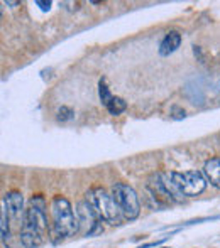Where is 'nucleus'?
Wrapping results in <instances>:
<instances>
[{
    "label": "nucleus",
    "mask_w": 220,
    "mask_h": 248,
    "mask_svg": "<svg viewBox=\"0 0 220 248\" xmlns=\"http://www.w3.org/2000/svg\"><path fill=\"white\" fill-rule=\"evenodd\" d=\"M48 230V202L41 194L29 199V204L22 216L20 225V243L24 248H39L46 240Z\"/></svg>",
    "instance_id": "obj_1"
},
{
    "label": "nucleus",
    "mask_w": 220,
    "mask_h": 248,
    "mask_svg": "<svg viewBox=\"0 0 220 248\" xmlns=\"http://www.w3.org/2000/svg\"><path fill=\"white\" fill-rule=\"evenodd\" d=\"M51 233L58 238H69L80 232V221L73 211L71 202L65 196H54L51 199Z\"/></svg>",
    "instance_id": "obj_2"
},
{
    "label": "nucleus",
    "mask_w": 220,
    "mask_h": 248,
    "mask_svg": "<svg viewBox=\"0 0 220 248\" xmlns=\"http://www.w3.org/2000/svg\"><path fill=\"white\" fill-rule=\"evenodd\" d=\"M86 201L90 202V206L93 208V211L99 216L100 221L117 225L120 221V218H124L117 201L112 196V193H107L103 187H92L86 193Z\"/></svg>",
    "instance_id": "obj_3"
},
{
    "label": "nucleus",
    "mask_w": 220,
    "mask_h": 248,
    "mask_svg": "<svg viewBox=\"0 0 220 248\" xmlns=\"http://www.w3.org/2000/svg\"><path fill=\"white\" fill-rule=\"evenodd\" d=\"M112 196L117 201L118 208L122 211V216L129 221L135 219L141 213V202H139V196L129 184L125 183H115L112 186Z\"/></svg>",
    "instance_id": "obj_4"
},
{
    "label": "nucleus",
    "mask_w": 220,
    "mask_h": 248,
    "mask_svg": "<svg viewBox=\"0 0 220 248\" xmlns=\"http://www.w3.org/2000/svg\"><path fill=\"white\" fill-rule=\"evenodd\" d=\"M180 193L185 198H195L202 194L207 187V179L200 170H185V172H168Z\"/></svg>",
    "instance_id": "obj_5"
},
{
    "label": "nucleus",
    "mask_w": 220,
    "mask_h": 248,
    "mask_svg": "<svg viewBox=\"0 0 220 248\" xmlns=\"http://www.w3.org/2000/svg\"><path fill=\"white\" fill-rule=\"evenodd\" d=\"M2 202L5 204L9 215H12L14 218H20V216H24V213H26V209H24L22 193H19V191H10V193H7L5 196H3Z\"/></svg>",
    "instance_id": "obj_6"
},
{
    "label": "nucleus",
    "mask_w": 220,
    "mask_h": 248,
    "mask_svg": "<svg viewBox=\"0 0 220 248\" xmlns=\"http://www.w3.org/2000/svg\"><path fill=\"white\" fill-rule=\"evenodd\" d=\"M76 216H78L80 226L88 225V232L100 221L99 216L95 215V211H93V208L90 206V202L86 201V199H85V201H82V202H78V206H76ZM88 232H86V233H88Z\"/></svg>",
    "instance_id": "obj_7"
},
{
    "label": "nucleus",
    "mask_w": 220,
    "mask_h": 248,
    "mask_svg": "<svg viewBox=\"0 0 220 248\" xmlns=\"http://www.w3.org/2000/svg\"><path fill=\"white\" fill-rule=\"evenodd\" d=\"M203 176L207 183H210L214 187L220 189V157H212L205 162Z\"/></svg>",
    "instance_id": "obj_8"
},
{
    "label": "nucleus",
    "mask_w": 220,
    "mask_h": 248,
    "mask_svg": "<svg viewBox=\"0 0 220 248\" xmlns=\"http://www.w3.org/2000/svg\"><path fill=\"white\" fill-rule=\"evenodd\" d=\"M181 44V34L178 31H169L165 37H163L161 44H159V54L169 56L180 47Z\"/></svg>",
    "instance_id": "obj_9"
},
{
    "label": "nucleus",
    "mask_w": 220,
    "mask_h": 248,
    "mask_svg": "<svg viewBox=\"0 0 220 248\" xmlns=\"http://www.w3.org/2000/svg\"><path fill=\"white\" fill-rule=\"evenodd\" d=\"M125 108H127V103H125L120 96H114L110 103L107 105V110H109V113L114 115V117H117V115H120L122 111H125Z\"/></svg>",
    "instance_id": "obj_10"
},
{
    "label": "nucleus",
    "mask_w": 220,
    "mask_h": 248,
    "mask_svg": "<svg viewBox=\"0 0 220 248\" xmlns=\"http://www.w3.org/2000/svg\"><path fill=\"white\" fill-rule=\"evenodd\" d=\"M7 208L2 202V213H0V230H2V242H5L10 236V230H9V219H7Z\"/></svg>",
    "instance_id": "obj_11"
},
{
    "label": "nucleus",
    "mask_w": 220,
    "mask_h": 248,
    "mask_svg": "<svg viewBox=\"0 0 220 248\" xmlns=\"http://www.w3.org/2000/svg\"><path fill=\"white\" fill-rule=\"evenodd\" d=\"M99 96H100V101H102L103 105H109L110 101H112V98H114V96H112V93L109 92V88H107V85H105V81H100V85H99Z\"/></svg>",
    "instance_id": "obj_12"
},
{
    "label": "nucleus",
    "mask_w": 220,
    "mask_h": 248,
    "mask_svg": "<svg viewBox=\"0 0 220 248\" xmlns=\"http://www.w3.org/2000/svg\"><path fill=\"white\" fill-rule=\"evenodd\" d=\"M73 117H75V111H73L71 108L61 107V108L58 110V120H59V122H68V120H71Z\"/></svg>",
    "instance_id": "obj_13"
},
{
    "label": "nucleus",
    "mask_w": 220,
    "mask_h": 248,
    "mask_svg": "<svg viewBox=\"0 0 220 248\" xmlns=\"http://www.w3.org/2000/svg\"><path fill=\"white\" fill-rule=\"evenodd\" d=\"M171 113H173L174 120H181V118L186 117V111H185L183 108H180V107H173V108H171Z\"/></svg>",
    "instance_id": "obj_14"
},
{
    "label": "nucleus",
    "mask_w": 220,
    "mask_h": 248,
    "mask_svg": "<svg viewBox=\"0 0 220 248\" xmlns=\"http://www.w3.org/2000/svg\"><path fill=\"white\" fill-rule=\"evenodd\" d=\"M163 242H165V238H163V240H156V242H151V243H146V245H141L139 248H152V247H158V245H161Z\"/></svg>",
    "instance_id": "obj_15"
},
{
    "label": "nucleus",
    "mask_w": 220,
    "mask_h": 248,
    "mask_svg": "<svg viewBox=\"0 0 220 248\" xmlns=\"http://www.w3.org/2000/svg\"><path fill=\"white\" fill-rule=\"evenodd\" d=\"M36 5H39L43 10H50L51 9V2H41V0H36Z\"/></svg>",
    "instance_id": "obj_16"
},
{
    "label": "nucleus",
    "mask_w": 220,
    "mask_h": 248,
    "mask_svg": "<svg viewBox=\"0 0 220 248\" xmlns=\"http://www.w3.org/2000/svg\"><path fill=\"white\" fill-rule=\"evenodd\" d=\"M163 248H168V247H163Z\"/></svg>",
    "instance_id": "obj_17"
}]
</instances>
